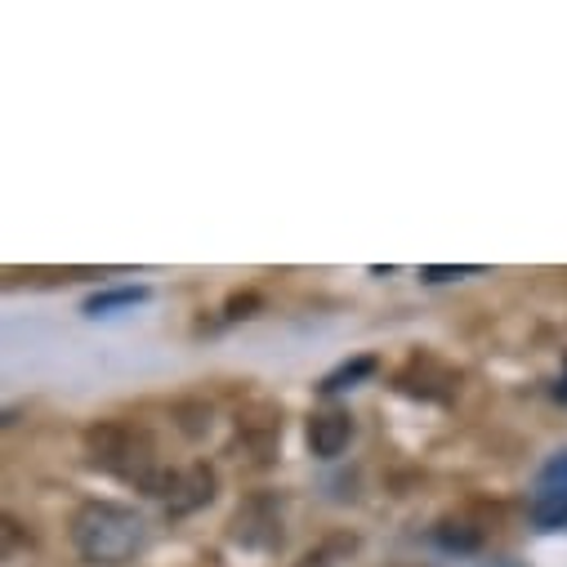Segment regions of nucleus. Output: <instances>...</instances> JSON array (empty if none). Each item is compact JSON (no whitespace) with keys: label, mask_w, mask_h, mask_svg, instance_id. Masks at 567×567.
<instances>
[{"label":"nucleus","mask_w":567,"mask_h":567,"mask_svg":"<svg viewBox=\"0 0 567 567\" xmlns=\"http://www.w3.org/2000/svg\"><path fill=\"white\" fill-rule=\"evenodd\" d=\"M85 452H90V465L107 470L112 478L138 487L153 501H166L171 496V483H175V470L162 465L157 456V443L148 430L138 424H125V420H99L85 430Z\"/></svg>","instance_id":"nucleus-1"},{"label":"nucleus","mask_w":567,"mask_h":567,"mask_svg":"<svg viewBox=\"0 0 567 567\" xmlns=\"http://www.w3.org/2000/svg\"><path fill=\"white\" fill-rule=\"evenodd\" d=\"M148 540V523L144 514H134L130 505L116 501H85L72 514V545L85 563L94 567H121L130 563Z\"/></svg>","instance_id":"nucleus-2"},{"label":"nucleus","mask_w":567,"mask_h":567,"mask_svg":"<svg viewBox=\"0 0 567 567\" xmlns=\"http://www.w3.org/2000/svg\"><path fill=\"white\" fill-rule=\"evenodd\" d=\"M527 523L536 532H563L567 527V447L540 465V474L527 492Z\"/></svg>","instance_id":"nucleus-3"},{"label":"nucleus","mask_w":567,"mask_h":567,"mask_svg":"<svg viewBox=\"0 0 567 567\" xmlns=\"http://www.w3.org/2000/svg\"><path fill=\"white\" fill-rule=\"evenodd\" d=\"M228 527H233L228 536H233L237 545L272 549V545H281V501L268 496V492H259V496H250V501L237 505V514H233Z\"/></svg>","instance_id":"nucleus-4"},{"label":"nucleus","mask_w":567,"mask_h":567,"mask_svg":"<svg viewBox=\"0 0 567 567\" xmlns=\"http://www.w3.org/2000/svg\"><path fill=\"white\" fill-rule=\"evenodd\" d=\"M393 384H398V393H406V398L443 402V398H452V389H456V371L443 367V362L430 358V353H411L406 367L393 375Z\"/></svg>","instance_id":"nucleus-5"},{"label":"nucleus","mask_w":567,"mask_h":567,"mask_svg":"<svg viewBox=\"0 0 567 567\" xmlns=\"http://www.w3.org/2000/svg\"><path fill=\"white\" fill-rule=\"evenodd\" d=\"M219 492V478L210 465H188V470H175V483H171V496H166V514H193L202 505H210Z\"/></svg>","instance_id":"nucleus-6"},{"label":"nucleus","mask_w":567,"mask_h":567,"mask_svg":"<svg viewBox=\"0 0 567 567\" xmlns=\"http://www.w3.org/2000/svg\"><path fill=\"white\" fill-rule=\"evenodd\" d=\"M353 439V415L340 411V406H327V411H313L309 415V447L313 456L322 461H336Z\"/></svg>","instance_id":"nucleus-7"},{"label":"nucleus","mask_w":567,"mask_h":567,"mask_svg":"<svg viewBox=\"0 0 567 567\" xmlns=\"http://www.w3.org/2000/svg\"><path fill=\"white\" fill-rule=\"evenodd\" d=\"M144 300H148L144 287H116V291L90 296V300H85V313H90V318H103V313H112V309H130V305H144Z\"/></svg>","instance_id":"nucleus-8"},{"label":"nucleus","mask_w":567,"mask_h":567,"mask_svg":"<svg viewBox=\"0 0 567 567\" xmlns=\"http://www.w3.org/2000/svg\"><path fill=\"white\" fill-rule=\"evenodd\" d=\"M375 358H353V362H344V367H336L318 389L322 393H340V389H349V384H358V380H367V375H375Z\"/></svg>","instance_id":"nucleus-9"},{"label":"nucleus","mask_w":567,"mask_h":567,"mask_svg":"<svg viewBox=\"0 0 567 567\" xmlns=\"http://www.w3.org/2000/svg\"><path fill=\"white\" fill-rule=\"evenodd\" d=\"M434 540L443 545V549H456V554H465V549H474L478 545V532H470V523H439L434 527Z\"/></svg>","instance_id":"nucleus-10"},{"label":"nucleus","mask_w":567,"mask_h":567,"mask_svg":"<svg viewBox=\"0 0 567 567\" xmlns=\"http://www.w3.org/2000/svg\"><path fill=\"white\" fill-rule=\"evenodd\" d=\"M470 272H478V264H470V268H424L420 277L424 281H447V277H470Z\"/></svg>","instance_id":"nucleus-11"},{"label":"nucleus","mask_w":567,"mask_h":567,"mask_svg":"<svg viewBox=\"0 0 567 567\" xmlns=\"http://www.w3.org/2000/svg\"><path fill=\"white\" fill-rule=\"evenodd\" d=\"M296 567H331V549H309Z\"/></svg>","instance_id":"nucleus-12"},{"label":"nucleus","mask_w":567,"mask_h":567,"mask_svg":"<svg viewBox=\"0 0 567 567\" xmlns=\"http://www.w3.org/2000/svg\"><path fill=\"white\" fill-rule=\"evenodd\" d=\"M554 398H558V402H567V362H563V380L554 384Z\"/></svg>","instance_id":"nucleus-13"},{"label":"nucleus","mask_w":567,"mask_h":567,"mask_svg":"<svg viewBox=\"0 0 567 567\" xmlns=\"http://www.w3.org/2000/svg\"><path fill=\"white\" fill-rule=\"evenodd\" d=\"M483 567H523L518 558H492V563H483Z\"/></svg>","instance_id":"nucleus-14"},{"label":"nucleus","mask_w":567,"mask_h":567,"mask_svg":"<svg viewBox=\"0 0 567 567\" xmlns=\"http://www.w3.org/2000/svg\"><path fill=\"white\" fill-rule=\"evenodd\" d=\"M393 567H424V563H393Z\"/></svg>","instance_id":"nucleus-15"}]
</instances>
